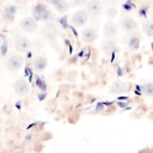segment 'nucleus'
<instances>
[{"instance_id": "obj_1", "label": "nucleus", "mask_w": 153, "mask_h": 153, "mask_svg": "<svg viewBox=\"0 0 153 153\" xmlns=\"http://www.w3.org/2000/svg\"><path fill=\"white\" fill-rule=\"evenodd\" d=\"M32 17L38 22V20H48L51 17V12L48 8V6L43 2H37L32 7Z\"/></svg>"}, {"instance_id": "obj_2", "label": "nucleus", "mask_w": 153, "mask_h": 153, "mask_svg": "<svg viewBox=\"0 0 153 153\" xmlns=\"http://www.w3.org/2000/svg\"><path fill=\"white\" fill-rule=\"evenodd\" d=\"M6 65H7L8 71H11V72H17V71H19V69L23 67V65H24V59H23L20 55H18V54H12V55H10V57L7 59Z\"/></svg>"}, {"instance_id": "obj_3", "label": "nucleus", "mask_w": 153, "mask_h": 153, "mask_svg": "<svg viewBox=\"0 0 153 153\" xmlns=\"http://www.w3.org/2000/svg\"><path fill=\"white\" fill-rule=\"evenodd\" d=\"M88 16H90V14H88L87 11L80 10V11H76V12H74V13L72 14L71 22H72V24L75 25V26H84V25L87 23V20H88Z\"/></svg>"}, {"instance_id": "obj_4", "label": "nucleus", "mask_w": 153, "mask_h": 153, "mask_svg": "<svg viewBox=\"0 0 153 153\" xmlns=\"http://www.w3.org/2000/svg\"><path fill=\"white\" fill-rule=\"evenodd\" d=\"M13 88H14V92L18 94V96H25L29 93L30 91V85L29 82L26 81V79L24 78H20L18 80H16L14 85H13Z\"/></svg>"}, {"instance_id": "obj_5", "label": "nucleus", "mask_w": 153, "mask_h": 153, "mask_svg": "<svg viewBox=\"0 0 153 153\" xmlns=\"http://www.w3.org/2000/svg\"><path fill=\"white\" fill-rule=\"evenodd\" d=\"M14 47H16L17 51L26 53L31 47V42L29 41V38H26L24 36H17L14 39Z\"/></svg>"}, {"instance_id": "obj_6", "label": "nucleus", "mask_w": 153, "mask_h": 153, "mask_svg": "<svg viewBox=\"0 0 153 153\" xmlns=\"http://www.w3.org/2000/svg\"><path fill=\"white\" fill-rule=\"evenodd\" d=\"M20 27L25 32H35L37 30V20L33 17H25L20 22Z\"/></svg>"}, {"instance_id": "obj_7", "label": "nucleus", "mask_w": 153, "mask_h": 153, "mask_svg": "<svg viewBox=\"0 0 153 153\" xmlns=\"http://www.w3.org/2000/svg\"><path fill=\"white\" fill-rule=\"evenodd\" d=\"M87 12L90 16H99L103 12V2L100 0H90L87 2Z\"/></svg>"}, {"instance_id": "obj_8", "label": "nucleus", "mask_w": 153, "mask_h": 153, "mask_svg": "<svg viewBox=\"0 0 153 153\" xmlns=\"http://www.w3.org/2000/svg\"><path fill=\"white\" fill-rule=\"evenodd\" d=\"M118 32V26L111 22V20H108L105 24H104V36L106 38H112L117 35Z\"/></svg>"}, {"instance_id": "obj_9", "label": "nucleus", "mask_w": 153, "mask_h": 153, "mask_svg": "<svg viewBox=\"0 0 153 153\" xmlns=\"http://www.w3.org/2000/svg\"><path fill=\"white\" fill-rule=\"evenodd\" d=\"M81 38L85 43H93L97 39V31L93 27H86L81 31Z\"/></svg>"}, {"instance_id": "obj_10", "label": "nucleus", "mask_w": 153, "mask_h": 153, "mask_svg": "<svg viewBox=\"0 0 153 153\" xmlns=\"http://www.w3.org/2000/svg\"><path fill=\"white\" fill-rule=\"evenodd\" d=\"M136 27H137V23H136L135 19H133V18H130V17H127V18H124V19L122 20V29H123L124 31H127V32H133V31L136 30Z\"/></svg>"}, {"instance_id": "obj_11", "label": "nucleus", "mask_w": 153, "mask_h": 153, "mask_svg": "<svg viewBox=\"0 0 153 153\" xmlns=\"http://www.w3.org/2000/svg\"><path fill=\"white\" fill-rule=\"evenodd\" d=\"M126 91H127V85L123 81H115L110 86V92L115 94H121V93H124Z\"/></svg>"}, {"instance_id": "obj_12", "label": "nucleus", "mask_w": 153, "mask_h": 153, "mask_svg": "<svg viewBox=\"0 0 153 153\" xmlns=\"http://www.w3.org/2000/svg\"><path fill=\"white\" fill-rule=\"evenodd\" d=\"M16 12H17L16 6H13V5L6 6L5 10H4V19L6 22H13L14 17H16Z\"/></svg>"}, {"instance_id": "obj_13", "label": "nucleus", "mask_w": 153, "mask_h": 153, "mask_svg": "<svg viewBox=\"0 0 153 153\" xmlns=\"http://www.w3.org/2000/svg\"><path fill=\"white\" fill-rule=\"evenodd\" d=\"M32 67H33V69L37 71V72L44 71L45 67H47V60H45V57H43V56H37V57L33 60V62H32Z\"/></svg>"}, {"instance_id": "obj_14", "label": "nucleus", "mask_w": 153, "mask_h": 153, "mask_svg": "<svg viewBox=\"0 0 153 153\" xmlns=\"http://www.w3.org/2000/svg\"><path fill=\"white\" fill-rule=\"evenodd\" d=\"M140 44H141V38L139 35H131L128 39V48L130 50H137L140 48Z\"/></svg>"}, {"instance_id": "obj_15", "label": "nucleus", "mask_w": 153, "mask_h": 153, "mask_svg": "<svg viewBox=\"0 0 153 153\" xmlns=\"http://www.w3.org/2000/svg\"><path fill=\"white\" fill-rule=\"evenodd\" d=\"M102 50L105 54H111L112 51L116 50V43L111 38H109V39H106V41H104L102 43Z\"/></svg>"}, {"instance_id": "obj_16", "label": "nucleus", "mask_w": 153, "mask_h": 153, "mask_svg": "<svg viewBox=\"0 0 153 153\" xmlns=\"http://www.w3.org/2000/svg\"><path fill=\"white\" fill-rule=\"evenodd\" d=\"M43 33H44V36H45L47 38L54 39V38L56 37V29L54 27V25L49 24V25H47V26L43 29Z\"/></svg>"}, {"instance_id": "obj_17", "label": "nucleus", "mask_w": 153, "mask_h": 153, "mask_svg": "<svg viewBox=\"0 0 153 153\" xmlns=\"http://www.w3.org/2000/svg\"><path fill=\"white\" fill-rule=\"evenodd\" d=\"M142 30H143V32H145L146 36L153 37V20L145 22L143 25H142Z\"/></svg>"}, {"instance_id": "obj_18", "label": "nucleus", "mask_w": 153, "mask_h": 153, "mask_svg": "<svg viewBox=\"0 0 153 153\" xmlns=\"http://www.w3.org/2000/svg\"><path fill=\"white\" fill-rule=\"evenodd\" d=\"M54 7H55L56 11H59V12H65V11H67V8H68V2H67L66 0H60Z\"/></svg>"}, {"instance_id": "obj_19", "label": "nucleus", "mask_w": 153, "mask_h": 153, "mask_svg": "<svg viewBox=\"0 0 153 153\" xmlns=\"http://www.w3.org/2000/svg\"><path fill=\"white\" fill-rule=\"evenodd\" d=\"M143 93L148 97H153V82H148L143 85Z\"/></svg>"}, {"instance_id": "obj_20", "label": "nucleus", "mask_w": 153, "mask_h": 153, "mask_svg": "<svg viewBox=\"0 0 153 153\" xmlns=\"http://www.w3.org/2000/svg\"><path fill=\"white\" fill-rule=\"evenodd\" d=\"M69 1L74 6H82V5L86 4V0H69Z\"/></svg>"}, {"instance_id": "obj_21", "label": "nucleus", "mask_w": 153, "mask_h": 153, "mask_svg": "<svg viewBox=\"0 0 153 153\" xmlns=\"http://www.w3.org/2000/svg\"><path fill=\"white\" fill-rule=\"evenodd\" d=\"M6 50H7V42H6V41H4L2 45H1V54H2V55H5V54H6Z\"/></svg>"}, {"instance_id": "obj_22", "label": "nucleus", "mask_w": 153, "mask_h": 153, "mask_svg": "<svg viewBox=\"0 0 153 153\" xmlns=\"http://www.w3.org/2000/svg\"><path fill=\"white\" fill-rule=\"evenodd\" d=\"M106 13H108V16H110V17L112 18V17L116 14V10H115V8H108Z\"/></svg>"}, {"instance_id": "obj_23", "label": "nucleus", "mask_w": 153, "mask_h": 153, "mask_svg": "<svg viewBox=\"0 0 153 153\" xmlns=\"http://www.w3.org/2000/svg\"><path fill=\"white\" fill-rule=\"evenodd\" d=\"M45 2H48V4H50V5H53V6H55L60 0H44Z\"/></svg>"}, {"instance_id": "obj_24", "label": "nucleus", "mask_w": 153, "mask_h": 153, "mask_svg": "<svg viewBox=\"0 0 153 153\" xmlns=\"http://www.w3.org/2000/svg\"><path fill=\"white\" fill-rule=\"evenodd\" d=\"M104 1H105L106 4H110V5H112V4H115L117 0H104Z\"/></svg>"}, {"instance_id": "obj_25", "label": "nucleus", "mask_w": 153, "mask_h": 153, "mask_svg": "<svg viewBox=\"0 0 153 153\" xmlns=\"http://www.w3.org/2000/svg\"><path fill=\"white\" fill-rule=\"evenodd\" d=\"M152 20H153V13H152Z\"/></svg>"}, {"instance_id": "obj_26", "label": "nucleus", "mask_w": 153, "mask_h": 153, "mask_svg": "<svg viewBox=\"0 0 153 153\" xmlns=\"http://www.w3.org/2000/svg\"><path fill=\"white\" fill-rule=\"evenodd\" d=\"M1 1H5V0H1Z\"/></svg>"}]
</instances>
